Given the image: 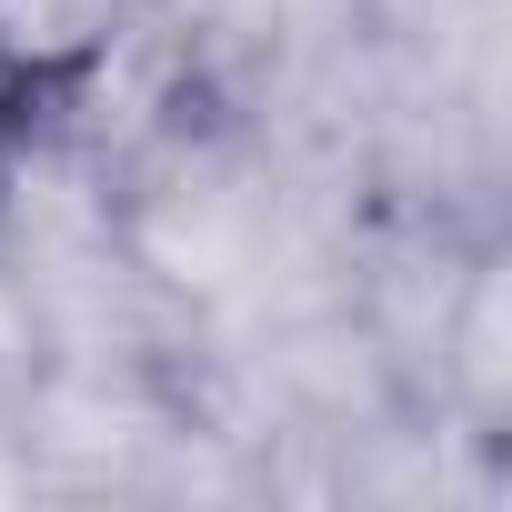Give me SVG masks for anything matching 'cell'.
Masks as SVG:
<instances>
[{
    "label": "cell",
    "mask_w": 512,
    "mask_h": 512,
    "mask_svg": "<svg viewBox=\"0 0 512 512\" xmlns=\"http://www.w3.org/2000/svg\"><path fill=\"white\" fill-rule=\"evenodd\" d=\"M131 31H141V0H0V61L51 111L91 101Z\"/></svg>",
    "instance_id": "1"
},
{
    "label": "cell",
    "mask_w": 512,
    "mask_h": 512,
    "mask_svg": "<svg viewBox=\"0 0 512 512\" xmlns=\"http://www.w3.org/2000/svg\"><path fill=\"white\" fill-rule=\"evenodd\" d=\"M41 121H51V101L11 71V61H0V191H11L21 181V161H31V141H41Z\"/></svg>",
    "instance_id": "2"
}]
</instances>
